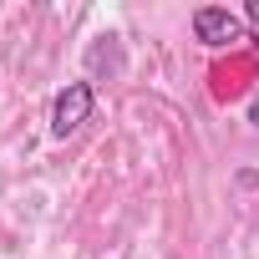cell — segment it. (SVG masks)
I'll return each mask as SVG.
<instances>
[{"label": "cell", "instance_id": "6da1fadb", "mask_svg": "<svg viewBox=\"0 0 259 259\" xmlns=\"http://www.w3.org/2000/svg\"><path fill=\"white\" fill-rule=\"evenodd\" d=\"M92 107H97L92 81H66L56 92V102H51V138H71L76 127L92 117Z\"/></svg>", "mask_w": 259, "mask_h": 259}, {"label": "cell", "instance_id": "7a4b0ae2", "mask_svg": "<svg viewBox=\"0 0 259 259\" xmlns=\"http://www.w3.org/2000/svg\"><path fill=\"white\" fill-rule=\"evenodd\" d=\"M193 36L203 46H229V41L244 36V26H239V16H229L219 6H203V11H193Z\"/></svg>", "mask_w": 259, "mask_h": 259}, {"label": "cell", "instance_id": "3957f363", "mask_svg": "<svg viewBox=\"0 0 259 259\" xmlns=\"http://www.w3.org/2000/svg\"><path fill=\"white\" fill-rule=\"evenodd\" d=\"M249 26H254V36H259V0H249Z\"/></svg>", "mask_w": 259, "mask_h": 259}]
</instances>
